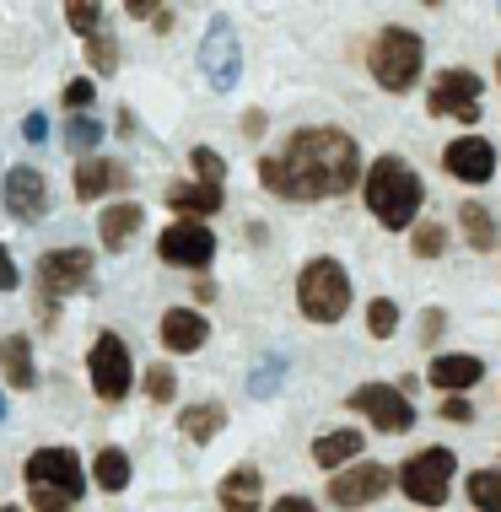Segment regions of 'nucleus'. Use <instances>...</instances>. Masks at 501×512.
Returning a JSON list of instances; mask_svg holds the SVG:
<instances>
[{"mask_svg": "<svg viewBox=\"0 0 501 512\" xmlns=\"http://www.w3.org/2000/svg\"><path fill=\"white\" fill-rule=\"evenodd\" d=\"M496 81H501V54H496Z\"/></svg>", "mask_w": 501, "mask_h": 512, "instance_id": "nucleus-44", "label": "nucleus"}, {"mask_svg": "<svg viewBox=\"0 0 501 512\" xmlns=\"http://www.w3.org/2000/svg\"><path fill=\"white\" fill-rule=\"evenodd\" d=\"M361 200H367V211H372L378 227L415 232L421 205H426V184H421V173H415L399 151H388V157H378L367 168V178H361Z\"/></svg>", "mask_w": 501, "mask_h": 512, "instance_id": "nucleus-2", "label": "nucleus"}, {"mask_svg": "<svg viewBox=\"0 0 501 512\" xmlns=\"http://www.w3.org/2000/svg\"><path fill=\"white\" fill-rule=\"evenodd\" d=\"M0 512H22V507H0Z\"/></svg>", "mask_w": 501, "mask_h": 512, "instance_id": "nucleus-45", "label": "nucleus"}, {"mask_svg": "<svg viewBox=\"0 0 501 512\" xmlns=\"http://www.w3.org/2000/svg\"><path fill=\"white\" fill-rule=\"evenodd\" d=\"M0 372H6L11 389H33L38 372H33V340L27 335H6L0 340Z\"/></svg>", "mask_w": 501, "mask_h": 512, "instance_id": "nucleus-24", "label": "nucleus"}, {"mask_svg": "<svg viewBox=\"0 0 501 512\" xmlns=\"http://www.w3.org/2000/svg\"><path fill=\"white\" fill-rule=\"evenodd\" d=\"M0 421H6V394H0Z\"/></svg>", "mask_w": 501, "mask_h": 512, "instance_id": "nucleus-43", "label": "nucleus"}, {"mask_svg": "<svg viewBox=\"0 0 501 512\" xmlns=\"http://www.w3.org/2000/svg\"><path fill=\"white\" fill-rule=\"evenodd\" d=\"M297 313L308 324H340L351 313V275H345L340 259L318 254L297 270Z\"/></svg>", "mask_w": 501, "mask_h": 512, "instance_id": "nucleus-5", "label": "nucleus"}, {"mask_svg": "<svg viewBox=\"0 0 501 512\" xmlns=\"http://www.w3.org/2000/svg\"><path fill=\"white\" fill-rule=\"evenodd\" d=\"M361 459H367V432L361 426H340V432L313 437V464L329 469V475H340V469H351Z\"/></svg>", "mask_w": 501, "mask_h": 512, "instance_id": "nucleus-17", "label": "nucleus"}, {"mask_svg": "<svg viewBox=\"0 0 501 512\" xmlns=\"http://www.w3.org/2000/svg\"><path fill=\"white\" fill-rule=\"evenodd\" d=\"M243 135H248V141H259V135H264V114H259V108H248V114H243Z\"/></svg>", "mask_w": 501, "mask_h": 512, "instance_id": "nucleus-42", "label": "nucleus"}, {"mask_svg": "<svg viewBox=\"0 0 501 512\" xmlns=\"http://www.w3.org/2000/svg\"><path fill=\"white\" fill-rule=\"evenodd\" d=\"M6 211L17 221H44L49 216V178L33 168V162H22V168L6 173Z\"/></svg>", "mask_w": 501, "mask_h": 512, "instance_id": "nucleus-14", "label": "nucleus"}, {"mask_svg": "<svg viewBox=\"0 0 501 512\" xmlns=\"http://www.w3.org/2000/svg\"><path fill=\"white\" fill-rule=\"evenodd\" d=\"M65 22H71L76 33L92 44V38L103 33V6H92V0H71V6H65Z\"/></svg>", "mask_w": 501, "mask_h": 512, "instance_id": "nucleus-32", "label": "nucleus"}, {"mask_svg": "<svg viewBox=\"0 0 501 512\" xmlns=\"http://www.w3.org/2000/svg\"><path fill=\"white\" fill-rule=\"evenodd\" d=\"M442 421H453V426H469V421H475V405H469L464 394L442 399Z\"/></svg>", "mask_w": 501, "mask_h": 512, "instance_id": "nucleus-36", "label": "nucleus"}, {"mask_svg": "<svg viewBox=\"0 0 501 512\" xmlns=\"http://www.w3.org/2000/svg\"><path fill=\"white\" fill-rule=\"evenodd\" d=\"M480 378H485V362H480V356H469V351H442V356H431V367H426V383L442 399L469 394Z\"/></svg>", "mask_w": 501, "mask_h": 512, "instance_id": "nucleus-16", "label": "nucleus"}, {"mask_svg": "<svg viewBox=\"0 0 501 512\" xmlns=\"http://www.w3.org/2000/svg\"><path fill=\"white\" fill-rule=\"evenodd\" d=\"M22 275H17V259L6 254V243H0V292H17Z\"/></svg>", "mask_w": 501, "mask_h": 512, "instance_id": "nucleus-38", "label": "nucleus"}, {"mask_svg": "<svg viewBox=\"0 0 501 512\" xmlns=\"http://www.w3.org/2000/svg\"><path fill=\"white\" fill-rule=\"evenodd\" d=\"M442 329H448V313H442V308H426V313H421V345H437Z\"/></svg>", "mask_w": 501, "mask_h": 512, "instance_id": "nucleus-37", "label": "nucleus"}, {"mask_svg": "<svg viewBox=\"0 0 501 512\" xmlns=\"http://www.w3.org/2000/svg\"><path fill=\"white\" fill-rule=\"evenodd\" d=\"M345 405H351L356 415H367V426L383 432V437H405L415 426V405H410V394L399 389V383H361V389H351Z\"/></svg>", "mask_w": 501, "mask_h": 512, "instance_id": "nucleus-8", "label": "nucleus"}, {"mask_svg": "<svg viewBox=\"0 0 501 512\" xmlns=\"http://www.w3.org/2000/svg\"><path fill=\"white\" fill-rule=\"evenodd\" d=\"M464 496L475 512H501V469H475V475H464Z\"/></svg>", "mask_w": 501, "mask_h": 512, "instance_id": "nucleus-27", "label": "nucleus"}, {"mask_svg": "<svg viewBox=\"0 0 501 512\" xmlns=\"http://www.w3.org/2000/svg\"><path fill=\"white\" fill-rule=\"evenodd\" d=\"M22 135H27V141H33V146H38V141H44V135H49V119H44V114H27V119H22Z\"/></svg>", "mask_w": 501, "mask_h": 512, "instance_id": "nucleus-39", "label": "nucleus"}, {"mask_svg": "<svg viewBox=\"0 0 501 512\" xmlns=\"http://www.w3.org/2000/svg\"><path fill=\"white\" fill-rule=\"evenodd\" d=\"M124 11H130L135 22H157V17H162V6H151V0H130Z\"/></svg>", "mask_w": 501, "mask_h": 512, "instance_id": "nucleus-41", "label": "nucleus"}, {"mask_svg": "<svg viewBox=\"0 0 501 512\" xmlns=\"http://www.w3.org/2000/svg\"><path fill=\"white\" fill-rule=\"evenodd\" d=\"M453 480H458V453L442 448V442L410 453V459L399 464V491H405L415 507H442L453 491Z\"/></svg>", "mask_w": 501, "mask_h": 512, "instance_id": "nucleus-6", "label": "nucleus"}, {"mask_svg": "<svg viewBox=\"0 0 501 512\" xmlns=\"http://www.w3.org/2000/svg\"><path fill=\"white\" fill-rule=\"evenodd\" d=\"M87 65H92V71H119V44H114V38H108V33H97L92 38V44H87Z\"/></svg>", "mask_w": 501, "mask_h": 512, "instance_id": "nucleus-34", "label": "nucleus"}, {"mask_svg": "<svg viewBox=\"0 0 501 512\" xmlns=\"http://www.w3.org/2000/svg\"><path fill=\"white\" fill-rule=\"evenodd\" d=\"M157 335H162V345L173 356H194L205 340H211V324H205L200 308H167L162 324H157Z\"/></svg>", "mask_w": 501, "mask_h": 512, "instance_id": "nucleus-18", "label": "nucleus"}, {"mask_svg": "<svg viewBox=\"0 0 501 512\" xmlns=\"http://www.w3.org/2000/svg\"><path fill=\"white\" fill-rule=\"evenodd\" d=\"M167 205L178 211V221H205V216H216L221 205H227V189H221V184H200V178H194V184H173V189H167Z\"/></svg>", "mask_w": 501, "mask_h": 512, "instance_id": "nucleus-21", "label": "nucleus"}, {"mask_svg": "<svg viewBox=\"0 0 501 512\" xmlns=\"http://www.w3.org/2000/svg\"><path fill=\"white\" fill-rule=\"evenodd\" d=\"M141 383H146V399H151V405H173V399H178V372L167 367V362H151Z\"/></svg>", "mask_w": 501, "mask_h": 512, "instance_id": "nucleus-30", "label": "nucleus"}, {"mask_svg": "<svg viewBox=\"0 0 501 512\" xmlns=\"http://www.w3.org/2000/svg\"><path fill=\"white\" fill-rule=\"evenodd\" d=\"M87 286H92V254L87 248H49V254L38 259V292H44V302L87 292Z\"/></svg>", "mask_w": 501, "mask_h": 512, "instance_id": "nucleus-12", "label": "nucleus"}, {"mask_svg": "<svg viewBox=\"0 0 501 512\" xmlns=\"http://www.w3.org/2000/svg\"><path fill=\"white\" fill-rule=\"evenodd\" d=\"M270 512H318V502H308V496H281V502H270Z\"/></svg>", "mask_w": 501, "mask_h": 512, "instance_id": "nucleus-40", "label": "nucleus"}, {"mask_svg": "<svg viewBox=\"0 0 501 512\" xmlns=\"http://www.w3.org/2000/svg\"><path fill=\"white\" fill-rule=\"evenodd\" d=\"M157 259L173 265V270H211L216 232L205 227V221H173V227H162V238H157Z\"/></svg>", "mask_w": 501, "mask_h": 512, "instance_id": "nucleus-11", "label": "nucleus"}, {"mask_svg": "<svg viewBox=\"0 0 501 512\" xmlns=\"http://www.w3.org/2000/svg\"><path fill=\"white\" fill-rule=\"evenodd\" d=\"M92 98H97V87H92V81H87V76H76V81H71V87H65V92H60V103H65V108H71V114H81V108H92Z\"/></svg>", "mask_w": 501, "mask_h": 512, "instance_id": "nucleus-35", "label": "nucleus"}, {"mask_svg": "<svg viewBox=\"0 0 501 512\" xmlns=\"http://www.w3.org/2000/svg\"><path fill=\"white\" fill-rule=\"evenodd\" d=\"M221 426H227V410L216 405V399H200V405H184V415H178V432H184L189 442H211Z\"/></svg>", "mask_w": 501, "mask_h": 512, "instance_id": "nucleus-25", "label": "nucleus"}, {"mask_svg": "<svg viewBox=\"0 0 501 512\" xmlns=\"http://www.w3.org/2000/svg\"><path fill=\"white\" fill-rule=\"evenodd\" d=\"M22 480L33 496V512H76L81 491H87V475H81V459L71 448H38L22 464Z\"/></svg>", "mask_w": 501, "mask_h": 512, "instance_id": "nucleus-4", "label": "nucleus"}, {"mask_svg": "<svg viewBox=\"0 0 501 512\" xmlns=\"http://www.w3.org/2000/svg\"><path fill=\"white\" fill-rule=\"evenodd\" d=\"M200 65H205V76H211V87L216 92H227V87H238V33H232L227 22H211V33H205V44H200Z\"/></svg>", "mask_w": 501, "mask_h": 512, "instance_id": "nucleus-15", "label": "nucleus"}, {"mask_svg": "<svg viewBox=\"0 0 501 512\" xmlns=\"http://www.w3.org/2000/svg\"><path fill=\"white\" fill-rule=\"evenodd\" d=\"M480 92H485L480 71H469V65H448V71H437V76H431V87H426V114L431 119L475 124L480 119Z\"/></svg>", "mask_w": 501, "mask_h": 512, "instance_id": "nucleus-7", "label": "nucleus"}, {"mask_svg": "<svg viewBox=\"0 0 501 512\" xmlns=\"http://www.w3.org/2000/svg\"><path fill=\"white\" fill-rule=\"evenodd\" d=\"M97 141H103V124L87 119V114H71V124H65V146L81 151V157H92Z\"/></svg>", "mask_w": 501, "mask_h": 512, "instance_id": "nucleus-31", "label": "nucleus"}, {"mask_svg": "<svg viewBox=\"0 0 501 512\" xmlns=\"http://www.w3.org/2000/svg\"><path fill=\"white\" fill-rule=\"evenodd\" d=\"M92 480H97V491L119 496L124 486H130V453H124V448H103L92 459Z\"/></svg>", "mask_w": 501, "mask_h": 512, "instance_id": "nucleus-26", "label": "nucleus"}, {"mask_svg": "<svg viewBox=\"0 0 501 512\" xmlns=\"http://www.w3.org/2000/svg\"><path fill=\"white\" fill-rule=\"evenodd\" d=\"M458 227H464V243L475 248V254H491V248L501 243V221L485 211L480 200H464V205H458Z\"/></svg>", "mask_w": 501, "mask_h": 512, "instance_id": "nucleus-23", "label": "nucleus"}, {"mask_svg": "<svg viewBox=\"0 0 501 512\" xmlns=\"http://www.w3.org/2000/svg\"><path fill=\"white\" fill-rule=\"evenodd\" d=\"M399 486V469H388L378 459H361L351 469H340V475H329V502L340 507V512H356V507H372V502H383L388 491Z\"/></svg>", "mask_w": 501, "mask_h": 512, "instance_id": "nucleus-10", "label": "nucleus"}, {"mask_svg": "<svg viewBox=\"0 0 501 512\" xmlns=\"http://www.w3.org/2000/svg\"><path fill=\"white\" fill-rule=\"evenodd\" d=\"M114 189H130V168L114 157H81L76 162V200H103Z\"/></svg>", "mask_w": 501, "mask_h": 512, "instance_id": "nucleus-19", "label": "nucleus"}, {"mask_svg": "<svg viewBox=\"0 0 501 512\" xmlns=\"http://www.w3.org/2000/svg\"><path fill=\"white\" fill-rule=\"evenodd\" d=\"M189 168H194V178H200V184H221V189H227V162H221L211 146H194V151H189Z\"/></svg>", "mask_w": 501, "mask_h": 512, "instance_id": "nucleus-33", "label": "nucleus"}, {"mask_svg": "<svg viewBox=\"0 0 501 512\" xmlns=\"http://www.w3.org/2000/svg\"><path fill=\"white\" fill-rule=\"evenodd\" d=\"M216 502H221V512H259L264 507V475L254 464H238L216 486Z\"/></svg>", "mask_w": 501, "mask_h": 512, "instance_id": "nucleus-20", "label": "nucleus"}, {"mask_svg": "<svg viewBox=\"0 0 501 512\" xmlns=\"http://www.w3.org/2000/svg\"><path fill=\"white\" fill-rule=\"evenodd\" d=\"M410 254L415 259H442V254H448V227H442V221H415Z\"/></svg>", "mask_w": 501, "mask_h": 512, "instance_id": "nucleus-28", "label": "nucleus"}, {"mask_svg": "<svg viewBox=\"0 0 501 512\" xmlns=\"http://www.w3.org/2000/svg\"><path fill=\"white\" fill-rule=\"evenodd\" d=\"M496 168H501V151L485 135H458V141L442 146V173L458 178V184H491Z\"/></svg>", "mask_w": 501, "mask_h": 512, "instance_id": "nucleus-13", "label": "nucleus"}, {"mask_svg": "<svg viewBox=\"0 0 501 512\" xmlns=\"http://www.w3.org/2000/svg\"><path fill=\"white\" fill-rule=\"evenodd\" d=\"M141 221H146V211L135 200H114L103 216H97V238H103V248H114V254H119V248L141 232Z\"/></svg>", "mask_w": 501, "mask_h": 512, "instance_id": "nucleus-22", "label": "nucleus"}, {"mask_svg": "<svg viewBox=\"0 0 501 512\" xmlns=\"http://www.w3.org/2000/svg\"><path fill=\"white\" fill-rule=\"evenodd\" d=\"M367 71H372V81H378L388 98H405L415 81H421V71H426L421 33H415V27H399V22L378 27L372 44H367Z\"/></svg>", "mask_w": 501, "mask_h": 512, "instance_id": "nucleus-3", "label": "nucleus"}, {"mask_svg": "<svg viewBox=\"0 0 501 512\" xmlns=\"http://www.w3.org/2000/svg\"><path fill=\"white\" fill-rule=\"evenodd\" d=\"M367 335L372 340H394L399 335V302L394 297H372L367 302Z\"/></svg>", "mask_w": 501, "mask_h": 512, "instance_id": "nucleus-29", "label": "nucleus"}, {"mask_svg": "<svg viewBox=\"0 0 501 512\" xmlns=\"http://www.w3.org/2000/svg\"><path fill=\"white\" fill-rule=\"evenodd\" d=\"M361 146L356 135L334 130V124H308L291 130L281 151L259 157V184L275 200L291 205H313V200H340L361 184Z\"/></svg>", "mask_w": 501, "mask_h": 512, "instance_id": "nucleus-1", "label": "nucleus"}, {"mask_svg": "<svg viewBox=\"0 0 501 512\" xmlns=\"http://www.w3.org/2000/svg\"><path fill=\"white\" fill-rule=\"evenodd\" d=\"M87 372H92V394L103 405H119L124 394L135 389V362H130V345H124L114 329L92 340V356H87Z\"/></svg>", "mask_w": 501, "mask_h": 512, "instance_id": "nucleus-9", "label": "nucleus"}]
</instances>
